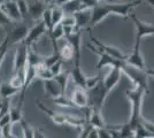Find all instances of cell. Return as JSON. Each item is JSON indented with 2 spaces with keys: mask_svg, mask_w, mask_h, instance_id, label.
I'll return each instance as SVG.
<instances>
[{
  "mask_svg": "<svg viewBox=\"0 0 154 138\" xmlns=\"http://www.w3.org/2000/svg\"><path fill=\"white\" fill-rule=\"evenodd\" d=\"M141 1L143 0L130 1V2H125V4H105V5L98 4L96 7L92 8L90 26L92 28L98 26L108 15H120L123 17H128L130 15V11L137 5H139Z\"/></svg>",
  "mask_w": 154,
  "mask_h": 138,
  "instance_id": "obj_1",
  "label": "cell"
},
{
  "mask_svg": "<svg viewBox=\"0 0 154 138\" xmlns=\"http://www.w3.org/2000/svg\"><path fill=\"white\" fill-rule=\"evenodd\" d=\"M146 93H148L147 90L144 87H139V86H135L132 90L125 91V97L131 105V116L129 120V123L132 125L134 129H135L136 125L141 122L143 100H144V96Z\"/></svg>",
  "mask_w": 154,
  "mask_h": 138,
  "instance_id": "obj_2",
  "label": "cell"
},
{
  "mask_svg": "<svg viewBox=\"0 0 154 138\" xmlns=\"http://www.w3.org/2000/svg\"><path fill=\"white\" fill-rule=\"evenodd\" d=\"M36 105L38 107L42 112H44L51 118L52 121L58 125H64L68 124L71 125V127H76V128H82L85 123V120L81 118H77V116H74V115H70V114H61V113H58L53 109H50L47 108L43 103L40 101H36Z\"/></svg>",
  "mask_w": 154,
  "mask_h": 138,
  "instance_id": "obj_3",
  "label": "cell"
},
{
  "mask_svg": "<svg viewBox=\"0 0 154 138\" xmlns=\"http://www.w3.org/2000/svg\"><path fill=\"white\" fill-rule=\"evenodd\" d=\"M121 70L122 72L129 77V79L132 82L134 86H139L144 87L148 91V75L145 69H140L135 66H131L127 63L125 61H123L121 65Z\"/></svg>",
  "mask_w": 154,
  "mask_h": 138,
  "instance_id": "obj_4",
  "label": "cell"
},
{
  "mask_svg": "<svg viewBox=\"0 0 154 138\" xmlns=\"http://www.w3.org/2000/svg\"><path fill=\"white\" fill-rule=\"evenodd\" d=\"M88 96H89V108L103 111L105 100L108 96V91L106 90V87L103 85V79L96 86L88 90Z\"/></svg>",
  "mask_w": 154,
  "mask_h": 138,
  "instance_id": "obj_5",
  "label": "cell"
},
{
  "mask_svg": "<svg viewBox=\"0 0 154 138\" xmlns=\"http://www.w3.org/2000/svg\"><path fill=\"white\" fill-rule=\"evenodd\" d=\"M86 47L91 50L93 53H96L97 55L99 57V61H98V65H97V68L98 69H100V68H103V67H121L122 65L123 60H119L114 58V57H112V55H109L108 53L103 52V50H100L99 47H97V46H93L91 45V44H88Z\"/></svg>",
  "mask_w": 154,
  "mask_h": 138,
  "instance_id": "obj_6",
  "label": "cell"
},
{
  "mask_svg": "<svg viewBox=\"0 0 154 138\" xmlns=\"http://www.w3.org/2000/svg\"><path fill=\"white\" fill-rule=\"evenodd\" d=\"M67 41L70 43L74 48V66H81V46H82V29L76 28L72 32L64 36Z\"/></svg>",
  "mask_w": 154,
  "mask_h": 138,
  "instance_id": "obj_7",
  "label": "cell"
},
{
  "mask_svg": "<svg viewBox=\"0 0 154 138\" xmlns=\"http://www.w3.org/2000/svg\"><path fill=\"white\" fill-rule=\"evenodd\" d=\"M129 16H130L131 20L134 21V24L136 26V40H139L140 41L145 37L154 36V26L140 21L134 14H130Z\"/></svg>",
  "mask_w": 154,
  "mask_h": 138,
  "instance_id": "obj_8",
  "label": "cell"
},
{
  "mask_svg": "<svg viewBox=\"0 0 154 138\" xmlns=\"http://www.w3.org/2000/svg\"><path fill=\"white\" fill-rule=\"evenodd\" d=\"M28 61V46L24 43L19 44L16 52L14 55V65H13V72H17L26 67Z\"/></svg>",
  "mask_w": 154,
  "mask_h": 138,
  "instance_id": "obj_9",
  "label": "cell"
},
{
  "mask_svg": "<svg viewBox=\"0 0 154 138\" xmlns=\"http://www.w3.org/2000/svg\"><path fill=\"white\" fill-rule=\"evenodd\" d=\"M28 32H29V28H28L26 24H17V26H15L13 29L6 35L7 37H8L9 46L23 43L24 39H26Z\"/></svg>",
  "mask_w": 154,
  "mask_h": 138,
  "instance_id": "obj_10",
  "label": "cell"
},
{
  "mask_svg": "<svg viewBox=\"0 0 154 138\" xmlns=\"http://www.w3.org/2000/svg\"><path fill=\"white\" fill-rule=\"evenodd\" d=\"M121 75H122V70H121L120 67H117V66L110 67L109 72L103 78V85L106 87V90L108 91V93L120 83V81H121Z\"/></svg>",
  "mask_w": 154,
  "mask_h": 138,
  "instance_id": "obj_11",
  "label": "cell"
},
{
  "mask_svg": "<svg viewBox=\"0 0 154 138\" xmlns=\"http://www.w3.org/2000/svg\"><path fill=\"white\" fill-rule=\"evenodd\" d=\"M45 32H47L45 23L43 21H40L37 24H35V26H32L31 29H29V32L26 35V39H24L23 43L26 46H32L37 40H39V38Z\"/></svg>",
  "mask_w": 154,
  "mask_h": 138,
  "instance_id": "obj_12",
  "label": "cell"
},
{
  "mask_svg": "<svg viewBox=\"0 0 154 138\" xmlns=\"http://www.w3.org/2000/svg\"><path fill=\"white\" fill-rule=\"evenodd\" d=\"M124 61L129 65H131V66H135L137 68H140V69H145V61H144V58L141 55L140 41L139 40L135 41V46H134L132 52L127 55V59Z\"/></svg>",
  "mask_w": 154,
  "mask_h": 138,
  "instance_id": "obj_13",
  "label": "cell"
},
{
  "mask_svg": "<svg viewBox=\"0 0 154 138\" xmlns=\"http://www.w3.org/2000/svg\"><path fill=\"white\" fill-rule=\"evenodd\" d=\"M70 99L74 103L75 107H78V108H88L89 107V96H88L86 89L77 86L72 92Z\"/></svg>",
  "mask_w": 154,
  "mask_h": 138,
  "instance_id": "obj_14",
  "label": "cell"
},
{
  "mask_svg": "<svg viewBox=\"0 0 154 138\" xmlns=\"http://www.w3.org/2000/svg\"><path fill=\"white\" fill-rule=\"evenodd\" d=\"M0 7H1V9L5 12V14L9 17V20L12 22H17V21L22 20V16H21V13L19 11L16 0L5 1L4 4L0 5Z\"/></svg>",
  "mask_w": 154,
  "mask_h": 138,
  "instance_id": "obj_15",
  "label": "cell"
},
{
  "mask_svg": "<svg viewBox=\"0 0 154 138\" xmlns=\"http://www.w3.org/2000/svg\"><path fill=\"white\" fill-rule=\"evenodd\" d=\"M90 39L96 44L97 47H99L100 50H103V52L108 53L109 55H112V57H114V58H116V59H119V60H123V61L127 59V55H128V54L123 53L120 48H117L115 46H109V45L103 44V43H100V40L96 39L92 35H90Z\"/></svg>",
  "mask_w": 154,
  "mask_h": 138,
  "instance_id": "obj_16",
  "label": "cell"
},
{
  "mask_svg": "<svg viewBox=\"0 0 154 138\" xmlns=\"http://www.w3.org/2000/svg\"><path fill=\"white\" fill-rule=\"evenodd\" d=\"M28 4H29V14H28V16H30L32 20H40L46 8V2H44L43 0H31Z\"/></svg>",
  "mask_w": 154,
  "mask_h": 138,
  "instance_id": "obj_17",
  "label": "cell"
},
{
  "mask_svg": "<svg viewBox=\"0 0 154 138\" xmlns=\"http://www.w3.org/2000/svg\"><path fill=\"white\" fill-rule=\"evenodd\" d=\"M75 21H76V26L83 30L86 26H89L91 22V15H92V9L91 8H83L77 11L76 13L72 14Z\"/></svg>",
  "mask_w": 154,
  "mask_h": 138,
  "instance_id": "obj_18",
  "label": "cell"
},
{
  "mask_svg": "<svg viewBox=\"0 0 154 138\" xmlns=\"http://www.w3.org/2000/svg\"><path fill=\"white\" fill-rule=\"evenodd\" d=\"M44 90H45L46 94L52 99L57 98V97L62 94L61 86L54 78L45 79L44 81Z\"/></svg>",
  "mask_w": 154,
  "mask_h": 138,
  "instance_id": "obj_19",
  "label": "cell"
},
{
  "mask_svg": "<svg viewBox=\"0 0 154 138\" xmlns=\"http://www.w3.org/2000/svg\"><path fill=\"white\" fill-rule=\"evenodd\" d=\"M70 77L72 78L76 86L86 89V77L88 76H85L81 66H74V69L70 72Z\"/></svg>",
  "mask_w": 154,
  "mask_h": 138,
  "instance_id": "obj_20",
  "label": "cell"
},
{
  "mask_svg": "<svg viewBox=\"0 0 154 138\" xmlns=\"http://www.w3.org/2000/svg\"><path fill=\"white\" fill-rule=\"evenodd\" d=\"M110 128L115 129L116 131L120 133L121 138H131L135 137V129L130 123H124V124L110 125Z\"/></svg>",
  "mask_w": 154,
  "mask_h": 138,
  "instance_id": "obj_21",
  "label": "cell"
},
{
  "mask_svg": "<svg viewBox=\"0 0 154 138\" xmlns=\"http://www.w3.org/2000/svg\"><path fill=\"white\" fill-rule=\"evenodd\" d=\"M60 6L62 7L64 14H69V15H72L79 9H83V5L81 0H69V1L61 4Z\"/></svg>",
  "mask_w": 154,
  "mask_h": 138,
  "instance_id": "obj_22",
  "label": "cell"
},
{
  "mask_svg": "<svg viewBox=\"0 0 154 138\" xmlns=\"http://www.w3.org/2000/svg\"><path fill=\"white\" fill-rule=\"evenodd\" d=\"M59 55H60V59L64 60V61H69V60L74 59V48L69 41L66 40L63 44L60 46Z\"/></svg>",
  "mask_w": 154,
  "mask_h": 138,
  "instance_id": "obj_23",
  "label": "cell"
},
{
  "mask_svg": "<svg viewBox=\"0 0 154 138\" xmlns=\"http://www.w3.org/2000/svg\"><path fill=\"white\" fill-rule=\"evenodd\" d=\"M20 92L19 89L14 87L9 82L5 83H0V98H9L13 97L15 94H17Z\"/></svg>",
  "mask_w": 154,
  "mask_h": 138,
  "instance_id": "obj_24",
  "label": "cell"
},
{
  "mask_svg": "<svg viewBox=\"0 0 154 138\" xmlns=\"http://www.w3.org/2000/svg\"><path fill=\"white\" fill-rule=\"evenodd\" d=\"M43 61H44V57H42L37 52H35L31 48V46H28V61H26V63L30 66L37 67L38 65L43 63Z\"/></svg>",
  "mask_w": 154,
  "mask_h": 138,
  "instance_id": "obj_25",
  "label": "cell"
},
{
  "mask_svg": "<svg viewBox=\"0 0 154 138\" xmlns=\"http://www.w3.org/2000/svg\"><path fill=\"white\" fill-rule=\"evenodd\" d=\"M52 9V23H53V26L59 24L61 20L63 19L64 16V12L62 9V7L58 5V4H53V7H51Z\"/></svg>",
  "mask_w": 154,
  "mask_h": 138,
  "instance_id": "obj_26",
  "label": "cell"
},
{
  "mask_svg": "<svg viewBox=\"0 0 154 138\" xmlns=\"http://www.w3.org/2000/svg\"><path fill=\"white\" fill-rule=\"evenodd\" d=\"M36 76H37V78H40L43 79V81L54 77L53 74L51 72V70H50V68L46 67L44 63H40V65L36 67Z\"/></svg>",
  "mask_w": 154,
  "mask_h": 138,
  "instance_id": "obj_27",
  "label": "cell"
},
{
  "mask_svg": "<svg viewBox=\"0 0 154 138\" xmlns=\"http://www.w3.org/2000/svg\"><path fill=\"white\" fill-rule=\"evenodd\" d=\"M9 116H11V122L12 124H17L21 122V120L23 118L22 115V105L17 104L15 107H11L9 109Z\"/></svg>",
  "mask_w": 154,
  "mask_h": 138,
  "instance_id": "obj_28",
  "label": "cell"
},
{
  "mask_svg": "<svg viewBox=\"0 0 154 138\" xmlns=\"http://www.w3.org/2000/svg\"><path fill=\"white\" fill-rule=\"evenodd\" d=\"M69 77H70V72H63V70L53 77L60 84V86H61L62 94H66V89H67V84H68Z\"/></svg>",
  "mask_w": 154,
  "mask_h": 138,
  "instance_id": "obj_29",
  "label": "cell"
},
{
  "mask_svg": "<svg viewBox=\"0 0 154 138\" xmlns=\"http://www.w3.org/2000/svg\"><path fill=\"white\" fill-rule=\"evenodd\" d=\"M135 137L137 138H152L153 135L148 131L147 129L144 127L143 123H138L135 127Z\"/></svg>",
  "mask_w": 154,
  "mask_h": 138,
  "instance_id": "obj_30",
  "label": "cell"
},
{
  "mask_svg": "<svg viewBox=\"0 0 154 138\" xmlns=\"http://www.w3.org/2000/svg\"><path fill=\"white\" fill-rule=\"evenodd\" d=\"M42 21L45 23L46 29H47V32H50L53 28V23H52V9L51 7H46L43 16H42Z\"/></svg>",
  "mask_w": 154,
  "mask_h": 138,
  "instance_id": "obj_31",
  "label": "cell"
},
{
  "mask_svg": "<svg viewBox=\"0 0 154 138\" xmlns=\"http://www.w3.org/2000/svg\"><path fill=\"white\" fill-rule=\"evenodd\" d=\"M53 103L60 106V107H75L74 103L71 101V99L66 97V94H61L57 98H53Z\"/></svg>",
  "mask_w": 154,
  "mask_h": 138,
  "instance_id": "obj_32",
  "label": "cell"
},
{
  "mask_svg": "<svg viewBox=\"0 0 154 138\" xmlns=\"http://www.w3.org/2000/svg\"><path fill=\"white\" fill-rule=\"evenodd\" d=\"M20 125L22 128V132H23V137L26 138H33V132H35V129L32 128L31 125L26 122L24 118L21 120L20 122Z\"/></svg>",
  "mask_w": 154,
  "mask_h": 138,
  "instance_id": "obj_33",
  "label": "cell"
},
{
  "mask_svg": "<svg viewBox=\"0 0 154 138\" xmlns=\"http://www.w3.org/2000/svg\"><path fill=\"white\" fill-rule=\"evenodd\" d=\"M16 4L19 7V11L21 13L22 19H26L28 14H29V4L26 0H16Z\"/></svg>",
  "mask_w": 154,
  "mask_h": 138,
  "instance_id": "obj_34",
  "label": "cell"
},
{
  "mask_svg": "<svg viewBox=\"0 0 154 138\" xmlns=\"http://www.w3.org/2000/svg\"><path fill=\"white\" fill-rule=\"evenodd\" d=\"M100 81H101V76L100 75H96L93 77H86V90L96 86Z\"/></svg>",
  "mask_w": 154,
  "mask_h": 138,
  "instance_id": "obj_35",
  "label": "cell"
},
{
  "mask_svg": "<svg viewBox=\"0 0 154 138\" xmlns=\"http://www.w3.org/2000/svg\"><path fill=\"white\" fill-rule=\"evenodd\" d=\"M50 70H51V72L53 74V76L60 74V72H62V60L61 59L58 60L54 65H52V66L50 67Z\"/></svg>",
  "mask_w": 154,
  "mask_h": 138,
  "instance_id": "obj_36",
  "label": "cell"
},
{
  "mask_svg": "<svg viewBox=\"0 0 154 138\" xmlns=\"http://www.w3.org/2000/svg\"><path fill=\"white\" fill-rule=\"evenodd\" d=\"M12 21L9 20V17L7 16L6 14H5V12L0 7V26H7Z\"/></svg>",
  "mask_w": 154,
  "mask_h": 138,
  "instance_id": "obj_37",
  "label": "cell"
},
{
  "mask_svg": "<svg viewBox=\"0 0 154 138\" xmlns=\"http://www.w3.org/2000/svg\"><path fill=\"white\" fill-rule=\"evenodd\" d=\"M141 123L144 124V127H145L148 131L153 135V137H154V123L153 122H151L149 120H146L144 116H141Z\"/></svg>",
  "mask_w": 154,
  "mask_h": 138,
  "instance_id": "obj_38",
  "label": "cell"
},
{
  "mask_svg": "<svg viewBox=\"0 0 154 138\" xmlns=\"http://www.w3.org/2000/svg\"><path fill=\"white\" fill-rule=\"evenodd\" d=\"M98 129V138H112L109 130L105 127V128H97Z\"/></svg>",
  "mask_w": 154,
  "mask_h": 138,
  "instance_id": "obj_39",
  "label": "cell"
},
{
  "mask_svg": "<svg viewBox=\"0 0 154 138\" xmlns=\"http://www.w3.org/2000/svg\"><path fill=\"white\" fill-rule=\"evenodd\" d=\"M145 70L147 72L148 77H153L154 78V68H145Z\"/></svg>",
  "mask_w": 154,
  "mask_h": 138,
  "instance_id": "obj_40",
  "label": "cell"
},
{
  "mask_svg": "<svg viewBox=\"0 0 154 138\" xmlns=\"http://www.w3.org/2000/svg\"><path fill=\"white\" fill-rule=\"evenodd\" d=\"M143 1H145V2H147L149 6L154 8V0H143Z\"/></svg>",
  "mask_w": 154,
  "mask_h": 138,
  "instance_id": "obj_41",
  "label": "cell"
},
{
  "mask_svg": "<svg viewBox=\"0 0 154 138\" xmlns=\"http://www.w3.org/2000/svg\"><path fill=\"white\" fill-rule=\"evenodd\" d=\"M66 1H69V0H58L55 4H58V5H61V4H63V2H66Z\"/></svg>",
  "mask_w": 154,
  "mask_h": 138,
  "instance_id": "obj_42",
  "label": "cell"
},
{
  "mask_svg": "<svg viewBox=\"0 0 154 138\" xmlns=\"http://www.w3.org/2000/svg\"><path fill=\"white\" fill-rule=\"evenodd\" d=\"M44 2H46V4H51V1L52 0H43Z\"/></svg>",
  "mask_w": 154,
  "mask_h": 138,
  "instance_id": "obj_43",
  "label": "cell"
},
{
  "mask_svg": "<svg viewBox=\"0 0 154 138\" xmlns=\"http://www.w3.org/2000/svg\"><path fill=\"white\" fill-rule=\"evenodd\" d=\"M57 1H58V0H52V1H51V4H55Z\"/></svg>",
  "mask_w": 154,
  "mask_h": 138,
  "instance_id": "obj_44",
  "label": "cell"
},
{
  "mask_svg": "<svg viewBox=\"0 0 154 138\" xmlns=\"http://www.w3.org/2000/svg\"><path fill=\"white\" fill-rule=\"evenodd\" d=\"M5 1H6V0H0V5H1V4H4Z\"/></svg>",
  "mask_w": 154,
  "mask_h": 138,
  "instance_id": "obj_45",
  "label": "cell"
},
{
  "mask_svg": "<svg viewBox=\"0 0 154 138\" xmlns=\"http://www.w3.org/2000/svg\"><path fill=\"white\" fill-rule=\"evenodd\" d=\"M98 1L100 2V1H112V0H98Z\"/></svg>",
  "mask_w": 154,
  "mask_h": 138,
  "instance_id": "obj_46",
  "label": "cell"
},
{
  "mask_svg": "<svg viewBox=\"0 0 154 138\" xmlns=\"http://www.w3.org/2000/svg\"><path fill=\"white\" fill-rule=\"evenodd\" d=\"M6 1H9V0H6Z\"/></svg>",
  "mask_w": 154,
  "mask_h": 138,
  "instance_id": "obj_47",
  "label": "cell"
}]
</instances>
